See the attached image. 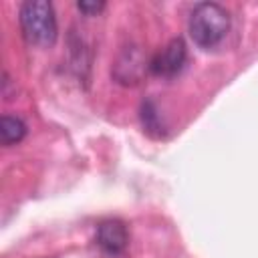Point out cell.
<instances>
[{
    "mask_svg": "<svg viewBox=\"0 0 258 258\" xmlns=\"http://www.w3.org/2000/svg\"><path fill=\"white\" fill-rule=\"evenodd\" d=\"M187 30L200 48H214L230 30V14L216 2H202L191 10Z\"/></svg>",
    "mask_w": 258,
    "mask_h": 258,
    "instance_id": "obj_1",
    "label": "cell"
},
{
    "mask_svg": "<svg viewBox=\"0 0 258 258\" xmlns=\"http://www.w3.org/2000/svg\"><path fill=\"white\" fill-rule=\"evenodd\" d=\"M97 244L103 252L115 256L121 254L129 244V232L121 220H105L97 226Z\"/></svg>",
    "mask_w": 258,
    "mask_h": 258,
    "instance_id": "obj_5",
    "label": "cell"
},
{
    "mask_svg": "<svg viewBox=\"0 0 258 258\" xmlns=\"http://www.w3.org/2000/svg\"><path fill=\"white\" fill-rule=\"evenodd\" d=\"M187 58V48L181 38H171L153 58H151V71L161 77H173L177 75Z\"/></svg>",
    "mask_w": 258,
    "mask_h": 258,
    "instance_id": "obj_4",
    "label": "cell"
},
{
    "mask_svg": "<svg viewBox=\"0 0 258 258\" xmlns=\"http://www.w3.org/2000/svg\"><path fill=\"white\" fill-rule=\"evenodd\" d=\"M141 121H143V127H145L147 133L157 131V135H161L163 125H161V121H159V117H157V111H155L153 103H149V101L143 103V107H141Z\"/></svg>",
    "mask_w": 258,
    "mask_h": 258,
    "instance_id": "obj_8",
    "label": "cell"
},
{
    "mask_svg": "<svg viewBox=\"0 0 258 258\" xmlns=\"http://www.w3.org/2000/svg\"><path fill=\"white\" fill-rule=\"evenodd\" d=\"M26 135V125L20 117H14V115H4L0 119V141L2 145H14V143H20Z\"/></svg>",
    "mask_w": 258,
    "mask_h": 258,
    "instance_id": "obj_6",
    "label": "cell"
},
{
    "mask_svg": "<svg viewBox=\"0 0 258 258\" xmlns=\"http://www.w3.org/2000/svg\"><path fill=\"white\" fill-rule=\"evenodd\" d=\"M71 56H73V69L77 71L79 77H83V69H89L91 56H89V48L81 36L77 38V42L71 40Z\"/></svg>",
    "mask_w": 258,
    "mask_h": 258,
    "instance_id": "obj_7",
    "label": "cell"
},
{
    "mask_svg": "<svg viewBox=\"0 0 258 258\" xmlns=\"http://www.w3.org/2000/svg\"><path fill=\"white\" fill-rule=\"evenodd\" d=\"M149 67H151V60L145 58L143 50L139 46L131 44L119 52V56L113 64V77L119 85H127V87L137 85V83H141V79Z\"/></svg>",
    "mask_w": 258,
    "mask_h": 258,
    "instance_id": "obj_3",
    "label": "cell"
},
{
    "mask_svg": "<svg viewBox=\"0 0 258 258\" xmlns=\"http://www.w3.org/2000/svg\"><path fill=\"white\" fill-rule=\"evenodd\" d=\"M77 8L85 14V16H97L103 8H105V2H97V0H81V2H77Z\"/></svg>",
    "mask_w": 258,
    "mask_h": 258,
    "instance_id": "obj_9",
    "label": "cell"
},
{
    "mask_svg": "<svg viewBox=\"0 0 258 258\" xmlns=\"http://www.w3.org/2000/svg\"><path fill=\"white\" fill-rule=\"evenodd\" d=\"M20 28L28 44L50 48L58 32L52 4L46 0H26L20 6Z\"/></svg>",
    "mask_w": 258,
    "mask_h": 258,
    "instance_id": "obj_2",
    "label": "cell"
}]
</instances>
